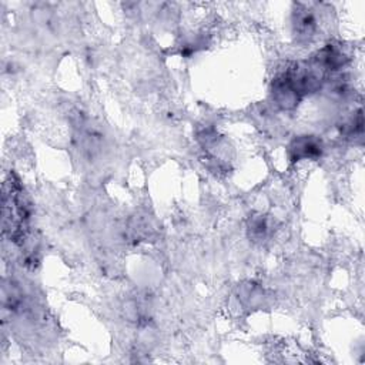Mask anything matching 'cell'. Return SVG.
I'll use <instances>...</instances> for the list:
<instances>
[{
	"mask_svg": "<svg viewBox=\"0 0 365 365\" xmlns=\"http://www.w3.org/2000/svg\"><path fill=\"white\" fill-rule=\"evenodd\" d=\"M290 153L292 160L315 158L321 154V143L314 137H300L290 146Z\"/></svg>",
	"mask_w": 365,
	"mask_h": 365,
	"instance_id": "1",
	"label": "cell"
}]
</instances>
